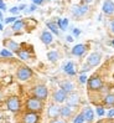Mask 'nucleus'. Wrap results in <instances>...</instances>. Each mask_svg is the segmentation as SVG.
<instances>
[{
    "mask_svg": "<svg viewBox=\"0 0 114 123\" xmlns=\"http://www.w3.org/2000/svg\"><path fill=\"white\" fill-rule=\"evenodd\" d=\"M86 1H87V3H91V1H92V0H86Z\"/></svg>",
    "mask_w": 114,
    "mask_h": 123,
    "instance_id": "45",
    "label": "nucleus"
},
{
    "mask_svg": "<svg viewBox=\"0 0 114 123\" xmlns=\"http://www.w3.org/2000/svg\"><path fill=\"white\" fill-rule=\"evenodd\" d=\"M24 26H25V21L24 20H16L15 23H12V26H11V30L12 31H15V32H19V31H21L24 29Z\"/></svg>",
    "mask_w": 114,
    "mask_h": 123,
    "instance_id": "17",
    "label": "nucleus"
},
{
    "mask_svg": "<svg viewBox=\"0 0 114 123\" xmlns=\"http://www.w3.org/2000/svg\"><path fill=\"white\" fill-rule=\"evenodd\" d=\"M66 102H67L68 106H71V107L73 106L74 107V106H77L78 103H80V96H78L77 93H74V92H71V93L67 95Z\"/></svg>",
    "mask_w": 114,
    "mask_h": 123,
    "instance_id": "13",
    "label": "nucleus"
},
{
    "mask_svg": "<svg viewBox=\"0 0 114 123\" xmlns=\"http://www.w3.org/2000/svg\"><path fill=\"white\" fill-rule=\"evenodd\" d=\"M87 86L91 91H99L103 88V81L98 76H92L87 80Z\"/></svg>",
    "mask_w": 114,
    "mask_h": 123,
    "instance_id": "2",
    "label": "nucleus"
},
{
    "mask_svg": "<svg viewBox=\"0 0 114 123\" xmlns=\"http://www.w3.org/2000/svg\"><path fill=\"white\" fill-rule=\"evenodd\" d=\"M102 10L105 15H112L114 12V1L113 0H105L103 3V6H102Z\"/></svg>",
    "mask_w": 114,
    "mask_h": 123,
    "instance_id": "12",
    "label": "nucleus"
},
{
    "mask_svg": "<svg viewBox=\"0 0 114 123\" xmlns=\"http://www.w3.org/2000/svg\"><path fill=\"white\" fill-rule=\"evenodd\" d=\"M87 71H89V66L88 65H84V66L82 67V70H81V74H84V72H87Z\"/></svg>",
    "mask_w": 114,
    "mask_h": 123,
    "instance_id": "35",
    "label": "nucleus"
},
{
    "mask_svg": "<svg viewBox=\"0 0 114 123\" xmlns=\"http://www.w3.org/2000/svg\"><path fill=\"white\" fill-rule=\"evenodd\" d=\"M71 114H72V108H71V106H63L61 107V111H60V116H62L63 118H68L71 117Z\"/></svg>",
    "mask_w": 114,
    "mask_h": 123,
    "instance_id": "19",
    "label": "nucleus"
},
{
    "mask_svg": "<svg viewBox=\"0 0 114 123\" xmlns=\"http://www.w3.org/2000/svg\"><path fill=\"white\" fill-rule=\"evenodd\" d=\"M0 10H3V11L8 10V9H6V5H5V3L3 1V0H0Z\"/></svg>",
    "mask_w": 114,
    "mask_h": 123,
    "instance_id": "34",
    "label": "nucleus"
},
{
    "mask_svg": "<svg viewBox=\"0 0 114 123\" xmlns=\"http://www.w3.org/2000/svg\"><path fill=\"white\" fill-rule=\"evenodd\" d=\"M17 8H19V10H24V9L26 8V5H25V4H21L20 6H17Z\"/></svg>",
    "mask_w": 114,
    "mask_h": 123,
    "instance_id": "40",
    "label": "nucleus"
},
{
    "mask_svg": "<svg viewBox=\"0 0 114 123\" xmlns=\"http://www.w3.org/2000/svg\"><path fill=\"white\" fill-rule=\"evenodd\" d=\"M86 119H84V114H83V112L82 113H80L78 116H76V118L73 119V123H83Z\"/></svg>",
    "mask_w": 114,
    "mask_h": 123,
    "instance_id": "27",
    "label": "nucleus"
},
{
    "mask_svg": "<svg viewBox=\"0 0 114 123\" xmlns=\"http://www.w3.org/2000/svg\"><path fill=\"white\" fill-rule=\"evenodd\" d=\"M107 114H108V117H109V118H110V117H113V116H114V110H110Z\"/></svg>",
    "mask_w": 114,
    "mask_h": 123,
    "instance_id": "39",
    "label": "nucleus"
},
{
    "mask_svg": "<svg viewBox=\"0 0 114 123\" xmlns=\"http://www.w3.org/2000/svg\"><path fill=\"white\" fill-rule=\"evenodd\" d=\"M16 20H17V18H16V16H10V18L4 19V23H5V24H11V23H15Z\"/></svg>",
    "mask_w": 114,
    "mask_h": 123,
    "instance_id": "28",
    "label": "nucleus"
},
{
    "mask_svg": "<svg viewBox=\"0 0 114 123\" xmlns=\"http://www.w3.org/2000/svg\"><path fill=\"white\" fill-rule=\"evenodd\" d=\"M86 51H87V46L83 45V44H77L76 46H73L72 49V55L73 56H77V57H81L86 54Z\"/></svg>",
    "mask_w": 114,
    "mask_h": 123,
    "instance_id": "11",
    "label": "nucleus"
},
{
    "mask_svg": "<svg viewBox=\"0 0 114 123\" xmlns=\"http://www.w3.org/2000/svg\"><path fill=\"white\" fill-rule=\"evenodd\" d=\"M46 25H47V27L50 29V31H51L53 35H60V30H58V26H57V24L52 23V21H48Z\"/></svg>",
    "mask_w": 114,
    "mask_h": 123,
    "instance_id": "21",
    "label": "nucleus"
},
{
    "mask_svg": "<svg viewBox=\"0 0 114 123\" xmlns=\"http://www.w3.org/2000/svg\"><path fill=\"white\" fill-rule=\"evenodd\" d=\"M72 34H73L74 37H77V36L81 35V30H80V29H73V30H72Z\"/></svg>",
    "mask_w": 114,
    "mask_h": 123,
    "instance_id": "33",
    "label": "nucleus"
},
{
    "mask_svg": "<svg viewBox=\"0 0 114 123\" xmlns=\"http://www.w3.org/2000/svg\"><path fill=\"white\" fill-rule=\"evenodd\" d=\"M101 61H102V54L101 52H92L87 59V65L89 67H96L101 63Z\"/></svg>",
    "mask_w": 114,
    "mask_h": 123,
    "instance_id": "6",
    "label": "nucleus"
},
{
    "mask_svg": "<svg viewBox=\"0 0 114 123\" xmlns=\"http://www.w3.org/2000/svg\"><path fill=\"white\" fill-rule=\"evenodd\" d=\"M40 39H41V41L44 42L45 45H50V44H52V41H53V35H52L51 31L45 30V31H42Z\"/></svg>",
    "mask_w": 114,
    "mask_h": 123,
    "instance_id": "14",
    "label": "nucleus"
},
{
    "mask_svg": "<svg viewBox=\"0 0 114 123\" xmlns=\"http://www.w3.org/2000/svg\"><path fill=\"white\" fill-rule=\"evenodd\" d=\"M16 55L19 56V59L24 60V61H26V60L30 59V54H28V52L26 51V50H23V49H20L19 51L16 52Z\"/></svg>",
    "mask_w": 114,
    "mask_h": 123,
    "instance_id": "23",
    "label": "nucleus"
},
{
    "mask_svg": "<svg viewBox=\"0 0 114 123\" xmlns=\"http://www.w3.org/2000/svg\"><path fill=\"white\" fill-rule=\"evenodd\" d=\"M50 123H66L65 121H62V119H57V118H55V119H52Z\"/></svg>",
    "mask_w": 114,
    "mask_h": 123,
    "instance_id": "36",
    "label": "nucleus"
},
{
    "mask_svg": "<svg viewBox=\"0 0 114 123\" xmlns=\"http://www.w3.org/2000/svg\"><path fill=\"white\" fill-rule=\"evenodd\" d=\"M63 71H65L68 76H74V75H76L74 63H73V62H71V61L66 62L65 65H63Z\"/></svg>",
    "mask_w": 114,
    "mask_h": 123,
    "instance_id": "16",
    "label": "nucleus"
},
{
    "mask_svg": "<svg viewBox=\"0 0 114 123\" xmlns=\"http://www.w3.org/2000/svg\"><path fill=\"white\" fill-rule=\"evenodd\" d=\"M44 108V101L36 97H31L26 101V110L28 112H41Z\"/></svg>",
    "mask_w": 114,
    "mask_h": 123,
    "instance_id": "1",
    "label": "nucleus"
},
{
    "mask_svg": "<svg viewBox=\"0 0 114 123\" xmlns=\"http://www.w3.org/2000/svg\"><path fill=\"white\" fill-rule=\"evenodd\" d=\"M31 76H32V70L27 66L19 67L16 71V78L19 81H27L28 78H31Z\"/></svg>",
    "mask_w": 114,
    "mask_h": 123,
    "instance_id": "4",
    "label": "nucleus"
},
{
    "mask_svg": "<svg viewBox=\"0 0 114 123\" xmlns=\"http://www.w3.org/2000/svg\"><path fill=\"white\" fill-rule=\"evenodd\" d=\"M47 59L51 61V62H56L57 60L60 59V55L57 51H48L47 52Z\"/></svg>",
    "mask_w": 114,
    "mask_h": 123,
    "instance_id": "25",
    "label": "nucleus"
},
{
    "mask_svg": "<svg viewBox=\"0 0 114 123\" xmlns=\"http://www.w3.org/2000/svg\"><path fill=\"white\" fill-rule=\"evenodd\" d=\"M110 44H112V45H113V46H114V40H113V41H112V42H110Z\"/></svg>",
    "mask_w": 114,
    "mask_h": 123,
    "instance_id": "44",
    "label": "nucleus"
},
{
    "mask_svg": "<svg viewBox=\"0 0 114 123\" xmlns=\"http://www.w3.org/2000/svg\"><path fill=\"white\" fill-rule=\"evenodd\" d=\"M67 95L68 93L66 91H63L62 88H58L55 93H53V99H55V102L56 103H63L66 101L67 98Z\"/></svg>",
    "mask_w": 114,
    "mask_h": 123,
    "instance_id": "8",
    "label": "nucleus"
},
{
    "mask_svg": "<svg viewBox=\"0 0 114 123\" xmlns=\"http://www.w3.org/2000/svg\"><path fill=\"white\" fill-rule=\"evenodd\" d=\"M32 95H34V97L45 101L47 98V96H48V90H47V87L45 85H37L36 87H34Z\"/></svg>",
    "mask_w": 114,
    "mask_h": 123,
    "instance_id": "3",
    "label": "nucleus"
},
{
    "mask_svg": "<svg viewBox=\"0 0 114 123\" xmlns=\"http://www.w3.org/2000/svg\"><path fill=\"white\" fill-rule=\"evenodd\" d=\"M66 40H67L68 42H72V41H73L74 39H73V36H71V35H68L67 37H66Z\"/></svg>",
    "mask_w": 114,
    "mask_h": 123,
    "instance_id": "38",
    "label": "nucleus"
},
{
    "mask_svg": "<svg viewBox=\"0 0 114 123\" xmlns=\"http://www.w3.org/2000/svg\"><path fill=\"white\" fill-rule=\"evenodd\" d=\"M42 3H44V0H32V4L35 5H41Z\"/></svg>",
    "mask_w": 114,
    "mask_h": 123,
    "instance_id": "37",
    "label": "nucleus"
},
{
    "mask_svg": "<svg viewBox=\"0 0 114 123\" xmlns=\"http://www.w3.org/2000/svg\"><path fill=\"white\" fill-rule=\"evenodd\" d=\"M39 114L36 112H27L24 118H23V123H39Z\"/></svg>",
    "mask_w": 114,
    "mask_h": 123,
    "instance_id": "10",
    "label": "nucleus"
},
{
    "mask_svg": "<svg viewBox=\"0 0 114 123\" xmlns=\"http://www.w3.org/2000/svg\"><path fill=\"white\" fill-rule=\"evenodd\" d=\"M4 20V16H3V10H0V21Z\"/></svg>",
    "mask_w": 114,
    "mask_h": 123,
    "instance_id": "42",
    "label": "nucleus"
},
{
    "mask_svg": "<svg viewBox=\"0 0 114 123\" xmlns=\"http://www.w3.org/2000/svg\"><path fill=\"white\" fill-rule=\"evenodd\" d=\"M83 114H84V119L87 121V122L93 121V118H94V112H93V110H92L91 107L86 108V110L83 111Z\"/></svg>",
    "mask_w": 114,
    "mask_h": 123,
    "instance_id": "20",
    "label": "nucleus"
},
{
    "mask_svg": "<svg viewBox=\"0 0 114 123\" xmlns=\"http://www.w3.org/2000/svg\"><path fill=\"white\" fill-rule=\"evenodd\" d=\"M97 123H102V122H97Z\"/></svg>",
    "mask_w": 114,
    "mask_h": 123,
    "instance_id": "46",
    "label": "nucleus"
},
{
    "mask_svg": "<svg viewBox=\"0 0 114 123\" xmlns=\"http://www.w3.org/2000/svg\"><path fill=\"white\" fill-rule=\"evenodd\" d=\"M12 55H14V52H11L8 49H3L1 51H0V56L1 57H12Z\"/></svg>",
    "mask_w": 114,
    "mask_h": 123,
    "instance_id": "26",
    "label": "nucleus"
},
{
    "mask_svg": "<svg viewBox=\"0 0 114 123\" xmlns=\"http://www.w3.org/2000/svg\"><path fill=\"white\" fill-rule=\"evenodd\" d=\"M88 11V5L84 4V5H74L72 8V14L73 16L76 18H82L83 15H86Z\"/></svg>",
    "mask_w": 114,
    "mask_h": 123,
    "instance_id": "7",
    "label": "nucleus"
},
{
    "mask_svg": "<svg viewBox=\"0 0 114 123\" xmlns=\"http://www.w3.org/2000/svg\"><path fill=\"white\" fill-rule=\"evenodd\" d=\"M60 111H61V107L56 106V105H51L48 107V110H47V114H48L50 118L55 119V118H57L60 116Z\"/></svg>",
    "mask_w": 114,
    "mask_h": 123,
    "instance_id": "15",
    "label": "nucleus"
},
{
    "mask_svg": "<svg viewBox=\"0 0 114 123\" xmlns=\"http://www.w3.org/2000/svg\"><path fill=\"white\" fill-rule=\"evenodd\" d=\"M1 30H4V26H3L1 23H0V31H1Z\"/></svg>",
    "mask_w": 114,
    "mask_h": 123,
    "instance_id": "43",
    "label": "nucleus"
},
{
    "mask_svg": "<svg viewBox=\"0 0 114 123\" xmlns=\"http://www.w3.org/2000/svg\"><path fill=\"white\" fill-rule=\"evenodd\" d=\"M6 106H8V110L11 111V112H17L20 110V99L16 97V96H12V97H9L8 101H6Z\"/></svg>",
    "mask_w": 114,
    "mask_h": 123,
    "instance_id": "5",
    "label": "nucleus"
},
{
    "mask_svg": "<svg viewBox=\"0 0 114 123\" xmlns=\"http://www.w3.org/2000/svg\"><path fill=\"white\" fill-rule=\"evenodd\" d=\"M110 30H112V32L114 34V20L112 21V24H110Z\"/></svg>",
    "mask_w": 114,
    "mask_h": 123,
    "instance_id": "41",
    "label": "nucleus"
},
{
    "mask_svg": "<svg viewBox=\"0 0 114 123\" xmlns=\"http://www.w3.org/2000/svg\"><path fill=\"white\" fill-rule=\"evenodd\" d=\"M9 10H10V12L12 14V15H16V14H19V11H20L17 6H12V8L9 9Z\"/></svg>",
    "mask_w": 114,
    "mask_h": 123,
    "instance_id": "29",
    "label": "nucleus"
},
{
    "mask_svg": "<svg viewBox=\"0 0 114 123\" xmlns=\"http://www.w3.org/2000/svg\"><path fill=\"white\" fill-rule=\"evenodd\" d=\"M4 46H5V49L10 50L11 52H17L19 50H20V45L17 44L16 41H14V40H11V39L4 40Z\"/></svg>",
    "mask_w": 114,
    "mask_h": 123,
    "instance_id": "9",
    "label": "nucleus"
},
{
    "mask_svg": "<svg viewBox=\"0 0 114 123\" xmlns=\"http://www.w3.org/2000/svg\"><path fill=\"white\" fill-rule=\"evenodd\" d=\"M103 102H104L105 106H114V95L113 93H108V95L104 97Z\"/></svg>",
    "mask_w": 114,
    "mask_h": 123,
    "instance_id": "24",
    "label": "nucleus"
},
{
    "mask_svg": "<svg viewBox=\"0 0 114 123\" xmlns=\"http://www.w3.org/2000/svg\"><path fill=\"white\" fill-rule=\"evenodd\" d=\"M57 26H58V29H61L62 31L67 30V27H68V19H60L58 21H57Z\"/></svg>",
    "mask_w": 114,
    "mask_h": 123,
    "instance_id": "22",
    "label": "nucleus"
},
{
    "mask_svg": "<svg viewBox=\"0 0 114 123\" xmlns=\"http://www.w3.org/2000/svg\"><path fill=\"white\" fill-rule=\"evenodd\" d=\"M97 114L98 116H104V108L103 107H97Z\"/></svg>",
    "mask_w": 114,
    "mask_h": 123,
    "instance_id": "32",
    "label": "nucleus"
},
{
    "mask_svg": "<svg viewBox=\"0 0 114 123\" xmlns=\"http://www.w3.org/2000/svg\"><path fill=\"white\" fill-rule=\"evenodd\" d=\"M37 9V5H35V4H32V5H30V6H28V9L26 10L27 12H34L35 10H36Z\"/></svg>",
    "mask_w": 114,
    "mask_h": 123,
    "instance_id": "31",
    "label": "nucleus"
},
{
    "mask_svg": "<svg viewBox=\"0 0 114 123\" xmlns=\"http://www.w3.org/2000/svg\"><path fill=\"white\" fill-rule=\"evenodd\" d=\"M87 80H88V77L86 76V75H83V74L80 76V82L81 83H87Z\"/></svg>",
    "mask_w": 114,
    "mask_h": 123,
    "instance_id": "30",
    "label": "nucleus"
},
{
    "mask_svg": "<svg viewBox=\"0 0 114 123\" xmlns=\"http://www.w3.org/2000/svg\"><path fill=\"white\" fill-rule=\"evenodd\" d=\"M60 88H62L63 91H66L67 93H71V92L73 91L74 86H73L72 82H69V81H63V82L60 83Z\"/></svg>",
    "mask_w": 114,
    "mask_h": 123,
    "instance_id": "18",
    "label": "nucleus"
}]
</instances>
